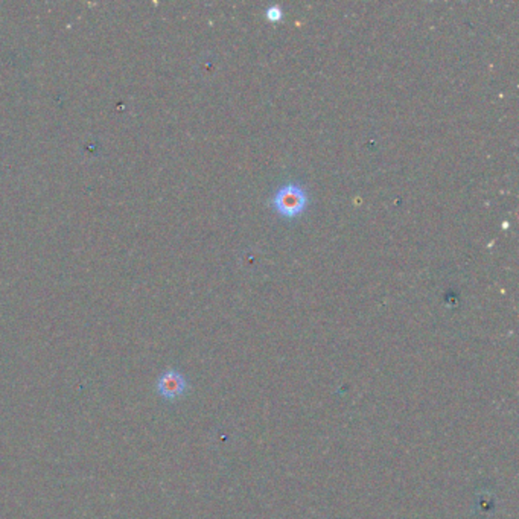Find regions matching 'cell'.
<instances>
[{"instance_id":"cell-1","label":"cell","mask_w":519,"mask_h":519,"mask_svg":"<svg viewBox=\"0 0 519 519\" xmlns=\"http://www.w3.org/2000/svg\"><path fill=\"white\" fill-rule=\"evenodd\" d=\"M271 206L280 216L294 218L300 215L307 206V193L302 184L286 183L271 197Z\"/></svg>"},{"instance_id":"cell-3","label":"cell","mask_w":519,"mask_h":519,"mask_svg":"<svg viewBox=\"0 0 519 519\" xmlns=\"http://www.w3.org/2000/svg\"><path fill=\"white\" fill-rule=\"evenodd\" d=\"M282 15H284V11L279 5H271L265 10V17L270 22H279L280 19H282Z\"/></svg>"},{"instance_id":"cell-2","label":"cell","mask_w":519,"mask_h":519,"mask_svg":"<svg viewBox=\"0 0 519 519\" xmlns=\"http://www.w3.org/2000/svg\"><path fill=\"white\" fill-rule=\"evenodd\" d=\"M186 389H188L186 380H184L183 375L174 371L166 372L160 378V381H158V390H160V393L168 399L180 398V396L186 392Z\"/></svg>"}]
</instances>
